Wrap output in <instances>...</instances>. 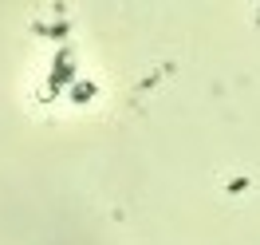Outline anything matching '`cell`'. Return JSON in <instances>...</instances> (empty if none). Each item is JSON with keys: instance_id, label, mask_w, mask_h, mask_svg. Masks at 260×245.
<instances>
[{"instance_id": "6da1fadb", "label": "cell", "mask_w": 260, "mask_h": 245, "mask_svg": "<svg viewBox=\"0 0 260 245\" xmlns=\"http://www.w3.org/2000/svg\"><path fill=\"white\" fill-rule=\"evenodd\" d=\"M256 24H260V12H256Z\"/></svg>"}]
</instances>
